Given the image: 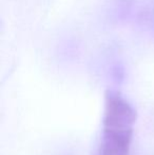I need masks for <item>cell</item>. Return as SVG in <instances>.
Segmentation results:
<instances>
[{"label": "cell", "instance_id": "cell-1", "mask_svg": "<svg viewBox=\"0 0 154 155\" xmlns=\"http://www.w3.org/2000/svg\"><path fill=\"white\" fill-rule=\"evenodd\" d=\"M137 114L119 92L108 90L105 94L103 130H133Z\"/></svg>", "mask_w": 154, "mask_h": 155}, {"label": "cell", "instance_id": "cell-2", "mask_svg": "<svg viewBox=\"0 0 154 155\" xmlns=\"http://www.w3.org/2000/svg\"><path fill=\"white\" fill-rule=\"evenodd\" d=\"M133 130H103L100 155H129Z\"/></svg>", "mask_w": 154, "mask_h": 155}]
</instances>
